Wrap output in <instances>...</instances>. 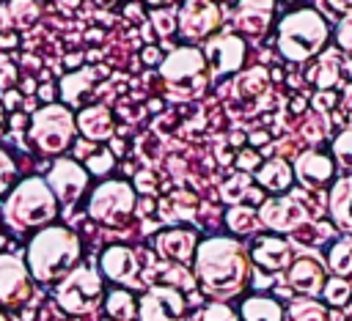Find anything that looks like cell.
<instances>
[{
    "mask_svg": "<svg viewBox=\"0 0 352 321\" xmlns=\"http://www.w3.org/2000/svg\"><path fill=\"white\" fill-rule=\"evenodd\" d=\"M336 156L341 159V165H346V167H352V126L346 129V132H341V137L336 140Z\"/></svg>",
    "mask_w": 352,
    "mask_h": 321,
    "instance_id": "obj_35",
    "label": "cell"
},
{
    "mask_svg": "<svg viewBox=\"0 0 352 321\" xmlns=\"http://www.w3.org/2000/svg\"><path fill=\"white\" fill-rule=\"evenodd\" d=\"M242 321H283V313L275 299L250 296L242 302Z\"/></svg>",
    "mask_w": 352,
    "mask_h": 321,
    "instance_id": "obj_25",
    "label": "cell"
},
{
    "mask_svg": "<svg viewBox=\"0 0 352 321\" xmlns=\"http://www.w3.org/2000/svg\"><path fill=\"white\" fill-rule=\"evenodd\" d=\"M104 307H107L110 318H116V321H129L132 316H138V302H135V296H132L129 291H124V288L110 291Z\"/></svg>",
    "mask_w": 352,
    "mask_h": 321,
    "instance_id": "obj_26",
    "label": "cell"
},
{
    "mask_svg": "<svg viewBox=\"0 0 352 321\" xmlns=\"http://www.w3.org/2000/svg\"><path fill=\"white\" fill-rule=\"evenodd\" d=\"M192 321H239V318H236V313H234L228 305L212 302V305H206L204 310H198Z\"/></svg>",
    "mask_w": 352,
    "mask_h": 321,
    "instance_id": "obj_32",
    "label": "cell"
},
{
    "mask_svg": "<svg viewBox=\"0 0 352 321\" xmlns=\"http://www.w3.org/2000/svg\"><path fill=\"white\" fill-rule=\"evenodd\" d=\"M110 167H113V156L107 151H99L88 159V173H94V176H104Z\"/></svg>",
    "mask_w": 352,
    "mask_h": 321,
    "instance_id": "obj_36",
    "label": "cell"
},
{
    "mask_svg": "<svg viewBox=\"0 0 352 321\" xmlns=\"http://www.w3.org/2000/svg\"><path fill=\"white\" fill-rule=\"evenodd\" d=\"M220 195H223V200H226V203H245V200L264 203V200H261V192H258V189H256V187L248 181V176H245V173L231 176L228 181H223Z\"/></svg>",
    "mask_w": 352,
    "mask_h": 321,
    "instance_id": "obj_24",
    "label": "cell"
},
{
    "mask_svg": "<svg viewBox=\"0 0 352 321\" xmlns=\"http://www.w3.org/2000/svg\"><path fill=\"white\" fill-rule=\"evenodd\" d=\"M80 239L74 230L63 225H47L41 228L30 244H28V272L38 283H55L63 280L80 261Z\"/></svg>",
    "mask_w": 352,
    "mask_h": 321,
    "instance_id": "obj_2",
    "label": "cell"
},
{
    "mask_svg": "<svg viewBox=\"0 0 352 321\" xmlns=\"http://www.w3.org/2000/svg\"><path fill=\"white\" fill-rule=\"evenodd\" d=\"M58 214V200L44 178H25L19 181L6 203H3V219L14 230H33L47 228Z\"/></svg>",
    "mask_w": 352,
    "mask_h": 321,
    "instance_id": "obj_3",
    "label": "cell"
},
{
    "mask_svg": "<svg viewBox=\"0 0 352 321\" xmlns=\"http://www.w3.org/2000/svg\"><path fill=\"white\" fill-rule=\"evenodd\" d=\"M286 280H289V285H292L294 291H300V294H308V296H311V294H316V291L322 288L324 274H322L319 261H314V258H297V261L292 263V269H289Z\"/></svg>",
    "mask_w": 352,
    "mask_h": 321,
    "instance_id": "obj_18",
    "label": "cell"
},
{
    "mask_svg": "<svg viewBox=\"0 0 352 321\" xmlns=\"http://www.w3.org/2000/svg\"><path fill=\"white\" fill-rule=\"evenodd\" d=\"M77 132H82L85 140H110L113 137V112L104 107V104H91V107H82L77 115Z\"/></svg>",
    "mask_w": 352,
    "mask_h": 321,
    "instance_id": "obj_17",
    "label": "cell"
},
{
    "mask_svg": "<svg viewBox=\"0 0 352 321\" xmlns=\"http://www.w3.org/2000/svg\"><path fill=\"white\" fill-rule=\"evenodd\" d=\"M226 222L234 233H253L258 228V214L250 206H231L226 214Z\"/></svg>",
    "mask_w": 352,
    "mask_h": 321,
    "instance_id": "obj_28",
    "label": "cell"
},
{
    "mask_svg": "<svg viewBox=\"0 0 352 321\" xmlns=\"http://www.w3.org/2000/svg\"><path fill=\"white\" fill-rule=\"evenodd\" d=\"M102 299V277L96 269L91 266H74L58 285H55V302L60 305V310L72 313V316H85L91 313Z\"/></svg>",
    "mask_w": 352,
    "mask_h": 321,
    "instance_id": "obj_7",
    "label": "cell"
},
{
    "mask_svg": "<svg viewBox=\"0 0 352 321\" xmlns=\"http://www.w3.org/2000/svg\"><path fill=\"white\" fill-rule=\"evenodd\" d=\"M195 277L201 288L214 296V302L236 296L248 285V252L242 250L239 241L226 239V236H212L204 239L195 247Z\"/></svg>",
    "mask_w": 352,
    "mask_h": 321,
    "instance_id": "obj_1",
    "label": "cell"
},
{
    "mask_svg": "<svg viewBox=\"0 0 352 321\" xmlns=\"http://www.w3.org/2000/svg\"><path fill=\"white\" fill-rule=\"evenodd\" d=\"M99 266H102V274L110 277L113 283L138 285V258L129 247H121V244L107 247L99 255Z\"/></svg>",
    "mask_w": 352,
    "mask_h": 321,
    "instance_id": "obj_15",
    "label": "cell"
},
{
    "mask_svg": "<svg viewBox=\"0 0 352 321\" xmlns=\"http://www.w3.org/2000/svg\"><path fill=\"white\" fill-rule=\"evenodd\" d=\"M294 173H297V178H300L305 187L316 189L322 181H327V178L333 176V165H330V159H324L322 154L305 151V154L297 156V162H294Z\"/></svg>",
    "mask_w": 352,
    "mask_h": 321,
    "instance_id": "obj_19",
    "label": "cell"
},
{
    "mask_svg": "<svg viewBox=\"0 0 352 321\" xmlns=\"http://www.w3.org/2000/svg\"><path fill=\"white\" fill-rule=\"evenodd\" d=\"M47 187L52 189L55 200L63 206H72L80 200V195L88 187V170L74 159H58L47 173Z\"/></svg>",
    "mask_w": 352,
    "mask_h": 321,
    "instance_id": "obj_9",
    "label": "cell"
},
{
    "mask_svg": "<svg viewBox=\"0 0 352 321\" xmlns=\"http://www.w3.org/2000/svg\"><path fill=\"white\" fill-rule=\"evenodd\" d=\"M94 85V71L91 69H82V71H74V74H66L63 82H60V91H63V99L66 104H77L80 96L85 93V88Z\"/></svg>",
    "mask_w": 352,
    "mask_h": 321,
    "instance_id": "obj_27",
    "label": "cell"
},
{
    "mask_svg": "<svg viewBox=\"0 0 352 321\" xmlns=\"http://www.w3.org/2000/svg\"><path fill=\"white\" fill-rule=\"evenodd\" d=\"M236 165H239L242 170H250V167H256V165H258V156H256L253 151H245V154H239Z\"/></svg>",
    "mask_w": 352,
    "mask_h": 321,
    "instance_id": "obj_39",
    "label": "cell"
},
{
    "mask_svg": "<svg viewBox=\"0 0 352 321\" xmlns=\"http://www.w3.org/2000/svg\"><path fill=\"white\" fill-rule=\"evenodd\" d=\"M338 44L352 52V16H346L341 22V27H338Z\"/></svg>",
    "mask_w": 352,
    "mask_h": 321,
    "instance_id": "obj_38",
    "label": "cell"
},
{
    "mask_svg": "<svg viewBox=\"0 0 352 321\" xmlns=\"http://www.w3.org/2000/svg\"><path fill=\"white\" fill-rule=\"evenodd\" d=\"M0 134H3V107H0Z\"/></svg>",
    "mask_w": 352,
    "mask_h": 321,
    "instance_id": "obj_42",
    "label": "cell"
},
{
    "mask_svg": "<svg viewBox=\"0 0 352 321\" xmlns=\"http://www.w3.org/2000/svg\"><path fill=\"white\" fill-rule=\"evenodd\" d=\"M0 321H8V318H6V313H0Z\"/></svg>",
    "mask_w": 352,
    "mask_h": 321,
    "instance_id": "obj_43",
    "label": "cell"
},
{
    "mask_svg": "<svg viewBox=\"0 0 352 321\" xmlns=\"http://www.w3.org/2000/svg\"><path fill=\"white\" fill-rule=\"evenodd\" d=\"M292 321H330L327 310L311 299H297L292 305Z\"/></svg>",
    "mask_w": 352,
    "mask_h": 321,
    "instance_id": "obj_31",
    "label": "cell"
},
{
    "mask_svg": "<svg viewBox=\"0 0 352 321\" xmlns=\"http://www.w3.org/2000/svg\"><path fill=\"white\" fill-rule=\"evenodd\" d=\"M338 71H341V63H338V55L336 52H327L316 66H314V80L322 85V88H327V85H333L336 80H338Z\"/></svg>",
    "mask_w": 352,
    "mask_h": 321,
    "instance_id": "obj_30",
    "label": "cell"
},
{
    "mask_svg": "<svg viewBox=\"0 0 352 321\" xmlns=\"http://www.w3.org/2000/svg\"><path fill=\"white\" fill-rule=\"evenodd\" d=\"M135 211V189L126 181H102L88 198V217L99 225H126Z\"/></svg>",
    "mask_w": 352,
    "mask_h": 321,
    "instance_id": "obj_8",
    "label": "cell"
},
{
    "mask_svg": "<svg viewBox=\"0 0 352 321\" xmlns=\"http://www.w3.org/2000/svg\"><path fill=\"white\" fill-rule=\"evenodd\" d=\"M77 134V121L66 104H44L33 112L30 140L41 154H60L72 145Z\"/></svg>",
    "mask_w": 352,
    "mask_h": 321,
    "instance_id": "obj_6",
    "label": "cell"
},
{
    "mask_svg": "<svg viewBox=\"0 0 352 321\" xmlns=\"http://www.w3.org/2000/svg\"><path fill=\"white\" fill-rule=\"evenodd\" d=\"M154 22L162 25L160 33H168L170 27H176V11H168V8L165 11H154Z\"/></svg>",
    "mask_w": 352,
    "mask_h": 321,
    "instance_id": "obj_37",
    "label": "cell"
},
{
    "mask_svg": "<svg viewBox=\"0 0 352 321\" xmlns=\"http://www.w3.org/2000/svg\"><path fill=\"white\" fill-rule=\"evenodd\" d=\"M250 255H253V261H256L258 266H264V269H270V272H280V269L289 263V258H292L289 244L280 241V239H258Z\"/></svg>",
    "mask_w": 352,
    "mask_h": 321,
    "instance_id": "obj_20",
    "label": "cell"
},
{
    "mask_svg": "<svg viewBox=\"0 0 352 321\" xmlns=\"http://www.w3.org/2000/svg\"><path fill=\"white\" fill-rule=\"evenodd\" d=\"M324 299H327L330 305H344V302L349 299V283L341 280V277L330 280V283L324 285Z\"/></svg>",
    "mask_w": 352,
    "mask_h": 321,
    "instance_id": "obj_34",
    "label": "cell"
},
{
    "mask_svg": "<svg viewBox=\"0 0 352 321\" xmlns=\"http://www.w3.org/2000/svg\"><path fill=\"white\" fill-rule=\"evenodd\" d=\"M270 19H272V3H242L236 11V27L250 36H261Z\"/></svg>",
    "mask_w": 352,
    "mask_h": 321,
    "instance_id": "obj_21",
    "label": "cell"
},
{
    "mask_svg": "<svg viewBox=\"0 0 352 321\" xmlns=\"http://www.w3.org/2000/svg\"><path fill=\"white\" fill-rule=\"evenodd\" d=\"M327 38V27L322 22V16L311 8L294 11L280 22V33H278V49L289 58V60H305L311 58Z\"/></svg>",
    "mask_w": 352,
    "mask_h": 321,
    "instance_id": "obj_5",
    "label": "cell"
},
{
    "mask_svg": "<svg viewBox=\"0 0 352 321\" xmlns=\"http://www.w3.org/2000/svg\"><path fill=\"white\" fill-rule=\"evenodd\" d=\"M314 104H316L319 110H327V107L333 104V96H330V93H322V96H316V99H314Z\"/></svg>",
    "mask_w": 352,
    "mask_h": 321,
    "instance_id": "obj_40",
    "label": "cell"
},
{
    "mask_svg": "<svg viewBox=\"0 0 352 321\" xmlns=\"http://www.w3.org/2000/svg\"><path fill=\"white\" fill-rule=\"evenodd\" d=\"M33 296V277L22 258L0 255V307H16Z\"/></svg>",
    "mask_w": 352,
    "mask_h": 321,
    "instance_id": "obj_10",
    "label": "cell"
},
{
    "mask_svg": "<svg viewBox=\"0 0 352 321\" xmlns=\"http://www.w3.org/2000/svg\"><path fill=\"white\" fill-rule=\"evenodd\" d=\"M204 58H206V66H209L212 74H217V77L231 74L245 60V44H242L239 36H214L206 44Z\"/></svg>",
    "mask_w": 352,
    "mask_h": 321,
    "instance_id": "obj_13",
    "label": "cell"
},
{
    "mask_svg": "<svg viewBox=\"0 0 352 321\" xmlns=\"http://www.w3.org/2000/svg\"><path fill=\"white\" fill-rule=\"evenodd\" d=\"M346 107L352 110V88H349V93H346Z\"/></svg>",
    "mask_w": 352,
    "mask_h": 321,
    "instance_id": "obj_41",
    "label": "cell"
},
{
    "mask_svg": "<svg viewBox=\"0 0 352 321\" xmlns=\"http://www.w3.org/2000/svg\"><path fill=\"white\" fill-rule=\"evenodd\" d=\"M160 77L170 99L190 102L198 99L209 85V66L201 49L179 47L160 63Z\"/></svg>",
    "mask_w": 352,
    "mask_h": 321,
    "instance_id": "obj_4",
    "label": "cell"
},
{
    "mask_svg": "<svg viewBox=\"0 0 352 321\" xmlns=\"http://www.w3.org/2000/svg\"><path fill=\"white\" fill-rule=\"evenodd\" d=\"M223 22V8L214 5V3H184L179 11H176V25H179V33L184 38H192V41H201V38H209Z\"/></svg>",
    "mask_w": 352,
    "mask_h": 321,
    "instance_id": "obj_11",
    "label": "cell"
},
{
    "mask_svg": "<svg viewBox=\"0 0 352 321\" xmlns=\"http://www.w3.org/2000/svg\"><path fill=\"white\" fill-rule=\"evenodd\" d=\"M305 219H308V211L297 198L264 200L258 211V222H264L272 230H294V228H302Z\"/></svg>",
    "mask_w": 352,
    "mask_h": 321,
    "instance_id": "obj_14",
    "label": "cell"
},
{
    "mask_svg": "<svg viewBox=\"0 0 352 321\" xmlns=\"http://www.w3.org/2000/svg\"><path fill=\"white\" fill-rule=\"evenodd\" d=\"M256 181L264 187V189H272V192H280L292 184V167L283 162V159H270L264 162L258 170H256Z\"/></svg>",
    "mask_w": 352,
    "mask_h": 321,
    "instance_id": "obj_22",
    "label": "cell"
},
{
    "mask_svg": "<svg viewBox=\"0 0 352 321\" xmlns=\"http://www.w3.org/2000/svg\"><path fill=\"white\" fill-rule=\"evenodd\" d=\"M184 313V296L170 285L148 288L138 299V318L140 321H179Z\"/></svg>",
    "mask_w": 352,
    "mask_h": 321,
    "instance_id": "obj_12",
    "label": "cell"
},
{
    "mask_svg": "<svg viewBox=\"0 0 352 321\" xmlns=\"http://www.w3.org/2000/svg\"><path fill=\"white\" fill-rule=\"evenodd\" d=\"M154 247L162 258L168 261H176V263H187L192 255H195V233L192 230H184V228H170V230H162L157 233L154 239Z\"/></svg>",
    "mask_w": 352,
    "mask_h": 321,
    "instance_id": "obj_16",
    "label": "cell"
},
{
    "mask_svg": "<svg viewBox=\"0 0 352 321\" xmlns=\"http://www.w3.org/2000/svg\"><path fill=\"white\" fill-rule=\"evenodd\" d=\"M14 187H16V165L8 156V151L0 148V195L11 192Z\"/></svg>",
    "mask_w": 352,
    "mask_h": 321,
    "instance_id": "obj_33",
    "label": "cell"
},
{
    "mask_svg": "<svg viewBox=\"0 0 352 321\" xmlns=\"http://www.w3.org/2000/svg\"><path fill=\"white\" fill-rule=\"evenodd\" d=\"M330 266L338 277H349L352 280V239H344L333 247L330 252Z\"/></svg>",
    "mask_w": 352,
    "mask_h": 321,
    "instance_id": "obj_29",
    "label": "cell"
},
{
    "mask_svg": "<svg viewBox=\"0 0 352 321\" xmlns=\"http://www.w3.org/2000/svg\"><path fill=\"white\" fill-rule=\"evenodd\" d=\"M330 211H333V219L344 230H352V178L336 184L330 195Z\"/></svg>",
    "mask_w": 352,
    "mask_h": 321,
    "instance_id": "obj_23",
    "label": "cell"
}]
</instances>
